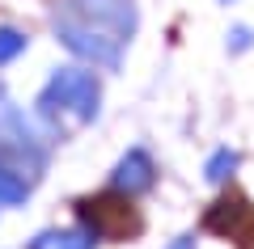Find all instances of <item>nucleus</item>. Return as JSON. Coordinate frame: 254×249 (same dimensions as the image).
I'll return each mask as SVG.
<instances>
[{"mask_svg":"<svg viewBox=\"0 0 254 249\" xmlns=\"http://www.w3.org/2000/svg\"><path fill=\"white\" fill-rule=\"evenodd\" d=\"M81 211L93 220V232L102 237H131L140 232V220H136V207L119 195H102V199H85Z\"/></svg>","mask_w":254,"mask_h":249,"instance_id":"nucleus-1","label":"nucleus"},{"mask_svg":"<svg viewBox=\"0 0 254 249\" xmlns=\"http://www.w3.org/2000/svg\"><path fill=\"white\" fill-rule=\"evenodd\" d=\"M119 186H127V190H144V186H153V160H148V152H127L123 156V165H119Z\"/></svg>","mask_w":254,"mask_h":249,"instance_id":"nucleus-2","label":"nucleus"},{"mask_svg":"<svg viewBox=\"0 0 254 249\" xmlns=\"http://www.w3.org/2000/svg\"><path fill=\"white\" fill-rule=\"evenodd\" d=\"M233 165H237V156H233V152H229V148H220L216 156L208 160V178H212V182H220V178H229V169H233Z\"/></svg>","mask_w":254,"mask_h":249,"instance_id":"nucleus-3","label":"nucleus"},{"mask_svg":"<svg viewBox=\"0 0 254 249\" xmlns=\"http://www.w3.org/2000/svg\"><path fill=\"white\" fill-rule=\"evenodd\" d=\"M237 241H242V249H254V211H246V220L237 224V232H233Z\"/></svg>","mask_w":254,"mask_h":249,"instance_id":"nucleus-4","label":"nucleus"},{"mask_svg":"<svg viewBox=\"0 0 254 249\" xmlns=\"http://www.w3.org/2000/svg\"><path fill=\"white\" fill-rule=\"evenodd\" d=\"M170 249H195V241H190V237H178V241H174Z\"/></svg>","mask_w":254,"mask_h":249,"instance_id":"nucleus-5","label":"nucleus"}]
</instances>
